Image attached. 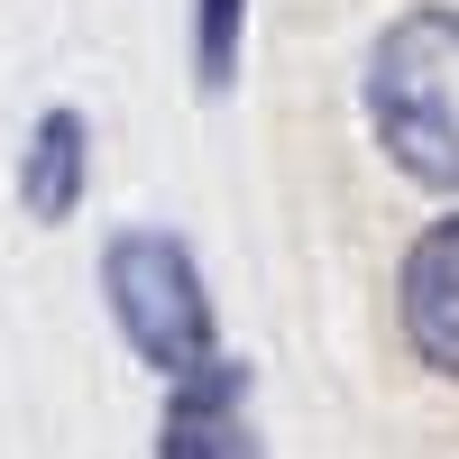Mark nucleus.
I'll return each instance as SVG.
<instances>
[{"label":"nucleus","mask_w":459,"mask_h":459,"mask_svg":"<svg viewBox=\"0 0 459 459\" xmlns=\"http://www.w3.org/2000/svg\"><path fill=\"white\" fill-rule=\"evenodd\" d=\"M368 120L413 184L459 194V10L423 0L386 19V37L368 47Z\"/></svg>","instance_id":"1"},{"label":"nucleus","mask_w":459,"mask_h":459,"mask_svg":"<svg viewBox=\"0 0 459 459\" xmlns=\"http://www.w3.org/2000/svg\"><path fill=\"white\" fill-rule=\"evenodd\" d=\"M101 294H110L120 340L166 377V386H184V377H203V368L221 359L203 266H194V248H184L175 230H110V248H101Z\"/></svg>","instance_id":"2"},{"label":"nucleus","mask_w":459,"mask_h":459,"mask_svg":"<svg viewBox=\"0 0 459 459\" xmlns=\"http://www.w3.org/2000/svg\"><path fill=\"white\" fill-rule=\"evenodd\" d=\"M157 459H257V432H248V368H239V359H212L203 377L166 386Z\"/></svg>","instance_id":"3"},{"label":"nucleus","mask_w":459,"mask_h":459,"mask_svg":"<svg viewBox=\"0 0 459 459\" xmlns=\"http://www.w3.org/2000/svg\"><path fill=\"white\" fill-rule=\"evenodd\" d=\"M395 313H404L413 359H423V368H441V377H459V212H441L423 239L404 248Z\"/></svg>","instance_id":"4"},{"label":"nucleus","mask_w":459,"mask_h":459,"mask_svg":"<svg viewBox=\"0 0 459 459\" xmlns=\"http://www.w3.org/2000/svg\"><path fill=\"white\" fill-rule=\"evenodd\" d=\"M92 184V120L83 110H37V129L19 147V212L28 221H74V203H83Z\"/></svg>","instance_id":"5"},{"label":"nucleus","mask_w":459,"mask_h":459,"mask_svg":"<svg viewBox=\"0 0 459 459\" xmlns=\"http://www.w3.org/2000/svg\"><path fill=\"white\" fill-rule=\"evenodd\" d=\"M239 19H248V0H194V74H203V92H230Z\"/></svg>","instance_id":"6"}]
</instances>
